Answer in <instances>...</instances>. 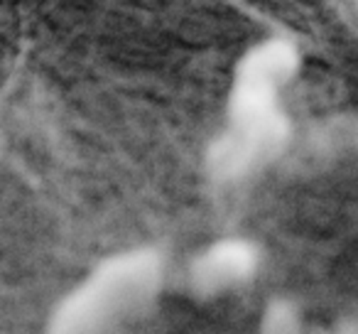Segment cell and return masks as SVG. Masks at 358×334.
Returning a JSON list of instances; mask_svg holds the SVG:
<instances>
[{"label":"cell","instance_id":"obj_4","mask_svg":"<svg viewBox=\"0 0 358 334\" xmlns=\"http://www.w3.org/2000/svg\"><path fill=\"white\" fill-rule=\"evenodd\" d=\"M299 69H302L299 47L292 40H285V37H268L263 42H255L253 47L245 50V55L236 64V71L258 76V79L268 81L278 89L292 84L297 79Z\"/></svg>","mask_w":358,"mask_h":334},{"label":"cell","instance_id":"obj_2","mask_svg":"<svg viewBox=\"0 0 358 334\" xmlns=\"http://www.w3.org/2000/svg\"><path fill=\"white\" fill-rule=\"evenodd\" d=\"M292 138V123L280 111L273 118L248 125H229L211 140L206 150V170L219 185L248 180L265 165L278 160Z\"/></svg>","mask_w":358,"mask_h":334},{"label":"cell","instance_id":"obj_1","mask_svg":"<svg viewBox=\"0 0 358 334\" xmlns=\"http://www.w3.org/2000/svg\"><path fill=\"white\" fill-rule=\"evenodd\" d=\"M167 278V260L155 246H133L94 265L55 305L47 329L59 334L115 332L150 317Z\"/></svg>","mask_w":358,"mask_h":334},{"label":"cell","instance_id":"obj_5","mask_svg":"<svg viewBox=\"0 0 358 334\" xmlns=\"http://www.w3.org/2000/svg\"><path fill=\"white\" fill-rule=\"evenodd\" d=\"M302 327V309L289 298H273L263 309L260 317V329L273 334L297 332Z\"/></svg>","mask_w":358,"mask_h":334},{"label":"cell","instance_id":"obj_3","mask_svg":"<svg viewBox=\"0 0 358 334\" xmlns=\"http://www.w3.org/2000/svg\"><path fill=\"white\" fill-rule=\"evenodd\" d=\"M263 251L245 236H224L201 249L187 265V290L196 300H216L258 278Z\"/></svg>","mask_w":358,"mask_h":334}]
</instances>
